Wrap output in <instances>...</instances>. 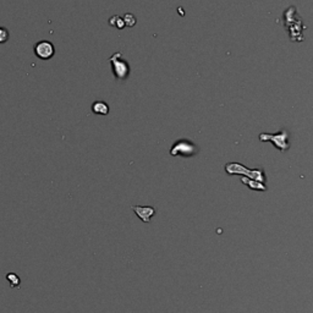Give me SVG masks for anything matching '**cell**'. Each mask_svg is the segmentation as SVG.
Here are the masks:
<instances>
[{"instance_id": "cell-4", "label": "cell", "mask_w": 313, "mask_h": 313, "mask_svg": "<svg viewBox=\"0 0 313 313\" xmlns=\"http://www.w3.org/2000/svg\"><path fill=\"white\" fill-rule=\"evenodd\" d=\"M197 146L193 145L191 141L187 140H180L174 143V146L171 147L170 154L172 157L177 156H183V157H192L195 154H197Z\"/></svg>"}, {"instance_id": "cell-2", "label": "cell", "mask_w": 313, "mask_h": 313, "mask_svg": "<svg viewBox=\"0 0 313 313\" xmlns=\"http://www.w3.org/2000/svg\"><path fill=\"white\" fill-rule=\"evenodd\" d=\"M110 62H112L113 74H114L115 79L119 81H125L130 75V65L125 59L121 56V53H115L113 56H110Z\"/></svg>"}, {"instance_id": "cell-5", "label": "cell", "mask_w": 313, "mask_h": 313, "mask_svg": "<svg viewBox=\"0 0 313 313\" xmlns=\"http://www.w3.org/2000/svg\"><path fill=\"white\" fill-rule=\"evenodd\" d=\"M34 54L42 60H49L55 54L54 44L49 41H41L34 46Z\"/></svg>"}, {"instance_id": "cell-6", "label": "cell", "mask_w": 313, "mask_h": 313, "mask_svg": "<svg viewBox=\"0 0 313 313\" xmlns=\"http://www.w3.org/2000/svg\"><path fill=\"white\" fill-rule=\"evenodd\" d=\"M131 210L135 212L136 216L146 224H148L157 213L156 208L151 207V205H145V207H142V205H131Z\"/></svg>"}, {"instance_id": "cell-3", "label": "cell", "mask_w": 313, "mask_h": 313, "mask_svg": "<svg viewBox=\"0 0 313 313\" xmlns=\"http://www.w3.org/2000/svg\"><path fill=\"white\" fill-rule=\"evenodd\" d=\"M288 138H289V132L286 130L279 131V133H274V135L273 133L272 135H270V133H261V135H259V140H261L262 142L270 141L279 151L282 152L288 151L289 147H290V145H289L288 142Z\"/></svg>"}, {"instance_id": "cell-12", "label": "cell", "mask_w": 313, "mask_h": 313, "mask_svg": "<svg viewBox=\"0 0 313 313\" xmlns=\"http://www.w3.org/2000/svg\"><path fill=\"white\" fill-rule=\"evenodd\" d=\"M9 37H10V34H9L8 28L0 27V44L7 43L9 41Z\"/></svg>"}, {"instance_id": "cell-11", "label": "cell", "mask_w": 313, "mask_h": 313, "mask_svg": "<svg viewBox=\"0 0 313 313\" xmlns=\"http://www.w3.org/2000/svg\"><path fill=\"white\" fill-rule=\"evenodd\" d=\"M123 19H124L125 25H126L127 27H133V26H135V25H136V22H137L136 17L133 16L132 14H125Z\"/></svg>"}, {"instance_id": "cell-8", "label": "cell", "mask_w": 313, "mask_h": 313, "mask_svg": "<svg viewBox=\"0 0 313 313\" xmlns=\"http://www.w3.org/2000/svg\"><path fill=\"white\" fill-rule=\"evenodd\" d=\"M92 112L97 115H108L109 106L103 100H97L92 104Z\"/></svg>"}, {"instance_id": "cell-1", "label": "cell", "mask_w": 313, "mask_h": 313, "mask_svg": "<svg viewBox=\"0 0 313 313\" xmlns=\"http://www.w3.org/2000/svg\"><path fill=\"white\" fill-rule=\"evenodd\" d=\"M225 171L229 175H244L245 178L266 184V174L263 169H249L238 163H228L225 165Z\"/></svg>"}, {"instance_id": "cell-7", "label": "cell", "mask_w": 313, "mask_h": 313, "mask_svg": "<svg viewBox=\"0 0 313 313\" xmlns=\"http://www.w3.org/2000/svg\"><path fill=\"white\" fill-rule=\"evenodd\" d=\"M241 183L245 184L246 186H249L251 190H256V191H267V186L266 184L263 183H259V181L252 180V179L249 178H241Z\"/></svg>"}, {"instance_id": "cell-9", "label": "cell", "mask_w": 313, "mask_h": 313, "mask_svg": "<svg viewBox=\"0 0 313 313\" xmlns=\"http://www.w3.org/2000/svg\"><path fill=\"white\" fill-rule=\"evenodd\" d=\"M8 280V283L10 284L11 289H19L21 284V279L20 276L17 275L16 273H8L7 276H5Z\"/></svg>"}, {"instance_id": "cell-10", "label": "cell", "mask_w": 313, "mask_h": 313, "mask_svg": "<svg viewBox=\"0 0 313 313\" xmlns=\"http://www.w3.org/2000/svg\"><path fill=\"white\" fill-rule=\"evenodd\" d=\"M109 23H110V26H114V27L119 28V29L124 28L125 26H126V25H125V22H124V19L121 16L112 17V19L109 20Z\"/></svg>"}]
</instances>
